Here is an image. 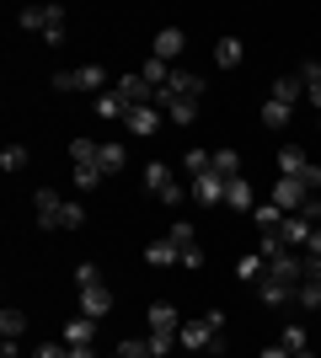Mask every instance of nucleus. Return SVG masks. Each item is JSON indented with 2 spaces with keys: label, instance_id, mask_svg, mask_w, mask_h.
<instances>
[{
  "label": "nucleus",
  "instance_id": "obj_1",
  "mask_svg": "<svg viewBox=\"0 0 321 358\" xmlns=\"http://www.w3.org/2000/svg\"><path fill=\"white\" fill-rule=\"evenodd\" d=\"M32 209H38V224H43V230H80V224H86V209H80V203H64L54 187H38Z\"/></svg>",
  "mask_w": 321,
  "mask_h": 358
},
{
  "label": "nucleus",
  "instance_id": "obj_2",
  "mask_svg": "<svg viewBox=\"0 0 321 358\" xmlns=\"http://www.w3.org/2000/svg\"><path fill=\"white\" fill-rule=\"evenodd\" d=\"M177 343L193 348V353H220V348H225V315L209 310V315H199V321H187V327L177 331Z\"/></svg>",
  "mask_w": 321,
  "mask_h": 358
},
{
  "label": "nucleus",
  "instance_id": "obj_3",
  "mask_svg": "<svg viewBox=\"0 0 321 358\" xmlns=\"http://www.w3.org/2000/svg\"><path fill=\"white\" fill-rule=\"evenodd\" d=\"M278 177H290V182H300V187H311V193H316V187H321V166L306 161V150L284 145V150H278Z\"/></svg>",
  "mask_w": 321,
  "mask_h": 358
},
{
  "label": "nucleus",
  "instance_id": "obj_4",
  "mask_svg": "<svg viewBox=\"0 0 321 358\" xmlns=\"http://www.w3.org/2000/svg\"><path fill=\"white\" fill-rule=\"evenodd\" d=\"M16 22H22L27 32H43L48 43H59V38H64V11H59V6H27Z\"/></svg>",
  "mask_w": 321,
  "mask_h": 358
},
{
  "label": "nucleus",
  "instance_id": "obj_5",
  "mask_svg": "<svg viewBox=\"0 0 321 358\" xmlns=\"http://www.w3.org/2000/svg\"><path fill=\"white\" fill-rule=\"evenodd\" d=\"M102 86H107L102 64H80V70H59L54 75V91H92V96H102Z\"/></svg>",
  "mask_w": 321,
  "mask_h": 358
},
{
  "label": "nucleus",
  "instance_id": "obj_6",
  "mask_svg": "<svg viewBox=\"0 0 321 358\" xmlns=\"http://www.w3.org/2000/svg\"><path fill=\"white\" fill-rule=\"evenodd\" d=\"M145 187H150V198H161V203H183V182H177V171H171L166 161L145 166Z\"/></svg>",
  "mask_w": 321,
  "mask_h": 358
},
{
  "label": "nucleus",
  "instance_id": "obj_7",
  "mask_svg": "<svg viewBox=\"0 0 321 358\" xmlns=\"http://www.w3.org/2000/svg\"><path fill=\"white\" fill-rule=\"evenodd\" d=\"M166 241L177 246V262H183V268H199L204 262V246H199V236H193V224H171Z\"/></svg>",
  "mask_w": 321,
  "mask_h": 358
},
{
  "label": "nucleus",
  "instance_id": "obj_8",
  "mask_svg": "<svg viewBox=\"0 0 321 358\" xmlns=\"http://www.w3.org/2000/svg\"><path fill=\"white\" fill-rule=\"evenodd\" d=\"M268 278H278V284H290V289H300V284H306V252H284V257H273V262H268Z\"/></svg>",
  "mask_w": 321,
  "mask_h": 358
},
{
  "label": "nucleus",
  "instance_id": "obj_9",
  "mask_svg": "<svg viewBox=\"0 0 321 358\" xmlns=\"http://www.w3.org/2000/svg\"><path fill=\"white\" fill-rule=\"evenodd\" d=\"M311 198H316L311 187H300V182H290V177H278V182H273V198H268V203H278L284 214H300Z\"/></svg>",
  "mask_w": 321,
  "mask_h": 358
},
{
  "label": "nucleus",
  "instance_id": "obj_10",
  "mask_svg": "<svg viewBox=\"0 0 321 358\" xmlns=\"http://www.w3.org/2000/svg\"><path fill=\"white\" fill-rule=\"evenodd\" d=\"M187 193H193V203L214 209V203H225V177H220V171H204V177L187 182Z\"/></svg>",
  "mask_w": 321,
  "mask_h": 358
},
{
  "label": "nucleus",
  "instance_id": "obj_11",
  "mask_svg": "<svg viewBox=\"0 0 321 358\" xmlns=\"http://www.w3.org/2000/svg\"><path fill=\"white\" fill-rule=\"evenodd\" d=\"M145 327H150L155 337H177V331H183V321H177V305H166V299H155L150 310H145Z\"/></svg>",
  "mask_w": 321,
  "mask_h": 358
},
{
  "label": "nucleus",
  "instance_id": "obj_12",
  "mask_svg": "<svg viewBox=\"0 0 321 358\" xmlns=\"http://www.w3.org/2000/svg\"><path fill=\"white\" fill-rule=\"evenodd\" d=\"M166 96H171V102H199V96H204V80H199L193 70H171Z\"/></svg>",
  "mask_w": 321,
  "mask_h": 358
},
{
  "label": "nucleus",
  "instance_id": "obj_13",
  "mask_svg": "<svg viewBox=\"0 0 321 358\" xmlns=\"http://www.w3.org/2000/svg\"><path fill=\"white\" fill-rule=\"evenodd\" d=\"M107 310H113V294L102 289V278H97V284H80V315H92V321H102Z\"/></svg>",
  "mask_w": 321,
  "mask_h": 358
},
{
  "label": "nucleus",
  "instance_id": "obj_14",
  "mask_svg": "<svg viewBox=\"0 0 321 358\" xmlns=\"http://www.w3.org/2000/svg\"><path fill=\"white\" fill-rule=\"evenodd\" d=\"M311 230H316V224H311L306 214H284V224H278V236H284V246H290V252H306Z\"/></svg>",
  "mask_w": 321,
  "mask_h": 358
},
{
  "label": "nucleus",
  "instance_id": "obj_15",
  "mask_svg": "<svg viewBox=\"0 0 321 358\" xmlns=\"http://www.w3.org/2000/svg\"><path fill=\"white\" fill-rule=\"evenodd\" d=\"M123 129H129V134H139V139H150L155 129H161V113H155V107H129Z\"/></svg>",
  "mask_w": 321,
  "mask_h": 358
},
{
  "label": "nucleus",
  "instance_id": "obj_16",
  "mask_svg": "<svg viewBox=\"0 0 321 358\" xmlns=\"http://www.w3.org/2000/svg\"><path fill=\"white\" fill-rule=\"evenodd\" d=\"M187 48V38H183V27H166V32H155V59L161 64H171L177 54Z\"/></svg>",
  "mask_w": 321,
  "mask_h": 358
},
{
  "label": "nucleus",
  "instance_id": "obj_17",
  "mask_svg": "<svg viewBox=\"0 0 321 358\" xmlns=\"http://www.w3.org/2000/svg\"><path fill=\"white\" fill-rule=\"evenodd\" d=\"M236 278H241V284H262V278H268V257L262 252L241 257V262H236Z\"/></svg>",
  "mask_w": 321,
  "mask_h": 358
},
{
  "label": "nucleus",
  "instance_id": "obj_18",
  "mask_svg": "<svg viewBox=\"0 0 321 358\" xmlns=\"http://www.w3.org/2000/svg\"><path fill=\"white\" fill-rule=\"evenodd\" d=\"M92 331H97L92 315H76V321L64 327V348H92Z\"/></svg>",
  "mask_w": 321,
  "mask_h": 358
},
{
  "label": "nucleus",
  "instance_id": "obj_19",
  "mask_svg": "<svg viewBox=\"0 0 321 358\" xmlns=\"http://www.w3.org/2000/svg\"><path fill=\"white\" fill-rule=\"evenodd\" d=\"M123 161H129V155H123V145H97V166H102V177H118L123 171Z\"/></svg>",
  "mask_w": 321,
  "mask_h": 358
},
{
  "label": "nucleus",
  "instance_id": "obj_20",
  "mask_svg": "<svg viewBox=\"0 0 321 358\" xmlns=\"http://www.w3.org/2000/svg\"><path fill=\"white\" fill-rule=\"evenodd\" d=\"M97 113H102V118H129V102H123V91L113 86V91H102V96H97Z\"/></svg>",
  "mask_w": 321,
  "mask_h": 358
},
{
  "label": "nucleus",
  "instance_id": "obj_21",
  "mask_svg": "<svg viewBox=\"0 0 321 358\" xmlns=\"http://www.w3.org/2000/svg\"><path fill=\"white\" fill-rule=\"evenodd\" d=\"M257 294H262V305H290L300 289H290V284H278V278H262L257 284Z\"/></svg>",
  "mask_w": 321,
  "mask_h": 358
},
{
  "label": "nucleus",
  "instance_id": "obj_22",
  "mask_svg": "<svg viewBox=\"0 0 321 358\" xmlns=\"http://www.w3.org/2000/svg\"><path fill=\"white\" fill-rule=\"evenodd\" d=\"M145 262H150V268H171V262H177V246H171L166 236L150 241V246H145Z\"/></svg>",
  "mask_w": 321,
  "mask_h": 358
},
{
  "label": "nucleus",
  "instance_id": "obj_23",
  "mask_svg": "<svg viewBox=\"0 0 321 358\" xmlns=\"http://www.w3.org/2000/svg\"><path fill=\"white\" fill-rule=\"evenodd\" d=\"M300 86H306L311 107H321V64H316V59H306V64H300Z\"/></svg>",
  "mask_w": 321,
  "mask_h": 358
},
{
  "label": "nucleus",
  "instance_id": "obj_24",
  "mask_svg": "<svg viewBox=\"0 0 321 358\" xmlns=\"http://www.w3.org/2000/svg\"><path fill=\"white\" fill-rule=\"evenodd\" d=\"M225 203H230V209H252V182H246V177H236V182H225Z\"/></svg>",
  "mask_w": 321,
  "mask_h": 358
},
{
  "label": "nucleus",
  "instance_id": "obj_25",
  "mask_svg": "<svg viewBox=\"0 0 321 358\" xmlns=\"http://www.w3.org/2000/svg\"><path fill=\"white\" fill-rule=\"evenodd\" d=\"M300 91H306V86H300V70H294V75H284V80H278V86H273V102L294 107V102H300Z\"/></svg>",
  "mask_w": 321,
  "mask_h": 358
},
{
  "label": "nucleus",
  "instance_id": "obj_26",
  "mask_svg": "<svg viewBox=\"0 0 321 358\" xmlns=\"http://www.w3.org/2000/svg\"><path fill=\"white\" fill-rule=\"evenodd\" d=\"M214 171H220L225 182H236L241 177V155H236V150H214Z\"/></svg>",
  "mask_w": 321,
  "mask_h": 358
},
{
  "label": "nucleus",
  "instance_id": "obj_27",
  "mask_svg": "<svg viewBox=\"0 0 321 358\" xmlns=\"http://www.w3.org/2000/svg\"><path fill=\"white\" fill-rule=\"evenodd\" d=\"M252 220H257V230H278V224H284V209H278V203H257Z\"/></svg>",
  "mask_w": 321,
  "mask_h": 358
},
{
  "label": "nucleus",
  "instance_id": "obj_28",
  "mask_svg": "<svg viewBox=\"0 0 321 358\" xmlns=\"http://www.w3.org/2000/svg\"><path fill=\"white\" fill-rule=\"evenodd\" d=\"M214 59L225 64V70H230V64H241V38H220V43H214Z\"/></svg>",
  "mask_w": 321,
  "mask_h": 358
},
{
  "label": "nucleus",
  "instance_id": "obj_29",
  "mask_svg": "<svg viewBox=\"0 0 321 358\" xmlns=\"http://www.w3.org/2000/svg\"><path fill=\"white\" fill-rule=\"evenodd\" d=\"M290 118H294V107H284V102H262V123H268V129H284Z\"/></svg>",
  "mask_w": 321,
  "mask_h": 358
},
{
  "label": "nucleus",
  "instance_id": "obj_30",
  "mask_svg": "<svg viewBox=\"0 0 321 358\" xmlns=\"http://www.w3.org/2000/svg\"><path fill=\"white\" fill-rule=\"evenodd\" d=\"M27 331V315L22 310H0V337H22Z\"/></svg>",
  "mask_w": 321,
  "mask_h": 358
},
{
  "label": "nucleus",
  "instance_id": "obj_31",
  "mask_svg": "<svg viewBox=\"0 0 321 358\" xmlns=\"http://www.w3.org/2000/svg\"><path fill=\"white\" fill-rule=\"evenodd\" d=\"M70 161L76 166H97V145L92 139H76V145H70Z\"/></svg>",
  "mask_w": 321,
  "mask_h": 358
},
{
  "label": "nucleus",
  "instance_id": "obj_32",
  "mask_svg": "<svg viewBox=\"0 0 321 358\" xmlns=\"http://www.w3.org/2000/svg\"><path fill=\"white\" fill-rule=\"evenodd\" d=\"M0 166H6V171H22V166H27V150H22V145H6V150H0Z\"/></svg>",
  "mask_w": 321,
  "mask_h": 358
},
{
  "label": "nucleus",
  "instance_id": "obj_33",
  "mask_svg": "<svg viewBox=\"0 0 321 358\" xmlns=\"http://www.w3.org/2000/svg\"><path fill=\"white\" fill-rule=\"evenodd\" d=\"M278 343L290 348V353H311V343H306V331H300V327H284V337H278Z\"/></svg>",
  "mask_w": 321,
  "mask_h": 358
},
{
  "label": "nucleus",
  "instance_id": "obj_34",
  "mask_svg": "<svg viewBox=\"0 0 321 358\" xmlns=\"http://www.w3.org/2000/svg\"><path fill=\"white\" fill-rule=\"evenodd\" d=\"M166 118H171V123H193V118H199V102H171Z\"/></svg>",
  "mask_w": 321,
  "mask_h": 358
},
{
  "label": "nucleus",
  "instance_id": "obj_35",
  "mask_svg": "<svg viewBox=\"0 0 321 358\" xmlns=\"http://www.w3.org/2000/svg\"><path fill=\"white\" fill-rule=\"evenodd\" d=\"M145 348H150V358H166L171 348H177V337H155V331H150V337H145Z\"/></svg>",
  "mask_w": 321,
  "mask_h": 358
},
{
  "label": "nucleus",
  "instance_id": "obj_36",
  "mask_svg": "<svg viewBox=\"0 0 321 358\" xmlns=\"http://www.w3.org/2000/svg\"><path fill=\"white\" fill-rule=\"evenodd\" d=\"M97 177H102V166H76V187H86V193H92Z\"/></svg>",
  "mask_w": 321,
  "mask_h": 358
},
{
  "label": "nucleus",
  "instance_id": "obj_37",
  "mask_svg": "<svg viewBox=\"0 0 321 358\" xmlns=\"http://www.w3.org/2000/svg\"><path fill=\"white\" fill-rule=\"evenodd\" d=\"M32 358H70V348H64V343H43Z\"/></svg>",
  "mask_w": 321,
  "mask_h": 358
},
{
  "label": "nucleus",
  "instance_id": "obj_38",
  "mask_svg": "<svg viewBox=\"0 0 321 358\" xmlns=\"http://www.w3.org/2000/svg\"><path fill=\"white\" fill-rule=\"evenodd\" d=\"M262 358H294V353H290L284 343H278V348H262Z\"/></svg>",
  "mask_w": 321,
  "mask_h": 358
},
{
  "label": "nucleus",
  "instance_id": "obj_39",
  "mask_svg": "<svg viewBox=\"0 0 321 358\" xmlns=\"http://www.w3.org/2000/svg\"><path fill=\"white\" fill-rule=\"evenodd\" d=\"M70 358H97V353H92V348H70Z\"/></svg>",
  "mask_w": 321,
  "mask_h": 358
},
{
  "label": "nucleus",
  "instance_id": "obj_40",
  "mask_svg": "<svg viewBox=\"0 0 321 358\" xmlns=\"http://www.w3.org/2000/svg\"><path fill=\"white\" fill-rule=\"evenodd\" d=\"M294 358H311V353H294Z\"/></svg>",
  "mask_w": 321,
  "mask_h": 358
}]
</instances>
